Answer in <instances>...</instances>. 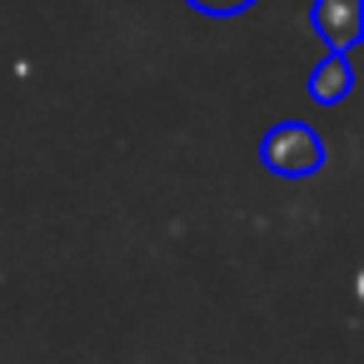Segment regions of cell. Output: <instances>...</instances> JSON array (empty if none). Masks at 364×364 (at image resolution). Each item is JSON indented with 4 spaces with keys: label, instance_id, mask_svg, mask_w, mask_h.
<instances>
[{
    "label": "cell",
    "instance_id": "obj_1",
    "mask_svg": "<svg viewBox=\"0 0 364 364\" xmlns=\"http://www.w3.org/2000/svg\"><path fill=\"white\" fill-rule=\"evenodd\" d=\"M259 160L269 175H284V180H299V175H314L324 165V140L304 125V120H279L264 145H259Z\"/></svg>",
    "mask_w": 364,
    "mask_h": 364
},
{
    "label": "cell",
    "instance_id": "obj_2",
    "mask_svg": "<svg viewBox=\"0 0 364 364\" xmlns=\"http://www.w3.org/2000/svg\"><path fill=\"white\" fill-rule=\"evenodd\" d=\"M309 26L329 50H349L364 31V0H314L309 6Z\"/></svg>",
    "mask_w": 364,
    "mask_h": 364
},
{
    "label": "cell",
    "instance_id": "obj_3",
    "mask_svg": "<svg viewBox=\"0 0 364 364\" xmlns=\"http://www.w3.org/2000/svg\"><path fill=\"white\" fill-rule=\"evenodd\" d=\"M349 85H354V75H349V60H344L339 50H329V55L314 65V75H309V100H319V105H334V100H344V95H349Z\"/></svg>",
    "mask_w": 364,
    "mask_h": 364
},
{
    "label": "cell",
    "instance_id": "obj_4",
    "mask_svg": "<svg viewBox=\"0 0 364 364\" xmlns=\"http://www.w3.org/2000/svg\"><path fill=\"white\" fill-rule=\"evenodd\" d=\"M250 6L255 0H190V11H200V16H240Z\"/></svg>",
    "mask_w": 364,
    "mask_h": 364
}]
</instances>
